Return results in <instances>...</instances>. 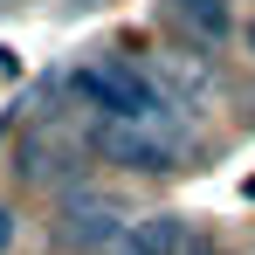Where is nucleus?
<instances>
[{"label":"nucleus","mask_w":255,"mask_h":255,"mask_svg":"<svg viewBox=\"0 0 255 255\" xmlns=\"http://www.w3.org/2000/svg\"><path fill=\"white\" fill-rule=\"evenodd\" d=\"M69 90L90 104V118L159 125V131H172V138H186V131H179V104L166 97V83H159V76H145V69H131V62H118V55L83 62V69L69 76Z\"/></svg>","instance_id":"1"},{"label":"nucleus","mask_w":255,"mask_h":255,"mask_svg":"<svg viewBox=\"0 0 255 255\" xmlns=\"http://www.w3.org/2000/svg\"><path fill=\"white\" fill-rule=\"evenodd\" d=\"M90 152H104L125 172H172L179 166V138L159 125H125V118H90Z\"/></svg>","instance_id":"2"},{"label":"nucleus","mask_w":255,"mask_h":255,"mask_svg":"<svg viewBox=\"0 0 255 255\" xmlns=\"http://www.w3.org/2000/svg\"><path fill=\"white\" fill-rule=\"evenodd\" d=\"M125 214L118 207H104V200H69V207H62V242H69V249L76 255H104V249H118V242H125Z\"/></svg>","instance_id":"3"},{"label":"nucleus","mask_w":255,"mask_h":255,"mask_svg":"<svg viewBox=\"0 0 255 255\" xmlns=\"http://www.w3.org/2000/svg\"><path fill=\"white\" fill-rule=\"evenodd\" d=\"M193 228H186V214H145V221H131L125 242L104 255H193Z\"/></svg>","instance_id":"4"},{"label":"nucleus","mask_w":255,"mask_h":255,"mask_svg":"<svg viewBox=\"0 0 255 255\" xmlns=\"http://www.w3.org/2000/svg\"><path fill=\"white\" fill-rule=\"evenodd\" d=\"M172 14L193 28V42L200 48H221L235 35V14H228V0H172Z\"/></svg>","instance_id":"5"},{"label":"nucleus","mask_w":255,"mask_h":255,"mask_svg":"<svg viewBox=\"0 0 255 255\" xmlns=\"http://www.w3.org/2000/svg\"><path fill=\"white\" fill-rule=\"evenodd\" d=\"M249 55H255V21H249Z\"/></svg>","instance_id":"6"},{"label":"nucleus","mask_w":255,"mask_h":255,"mask_svg":"<svg viewBox=\"0 0 255 255\" xmlns=\"http://www.w3.org/2000/svg\"><path fill=\"white\" fill-rule=\"evenodd\" d=\"M193 255H221V249H193Z\"/></svg>","instance_id":"7"}]
</instances>
